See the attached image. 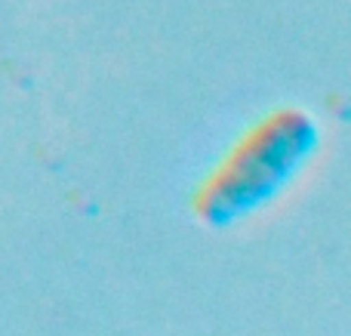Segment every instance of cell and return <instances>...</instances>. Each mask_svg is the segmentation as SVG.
<instances>
[{
	"label": "cell",
	"mask_w": 351,
	"mask_h": 336,
	"mask_svg": "<svg viewBox=\"0 0 351 336\" xmlns=\"http://www.w3.org/2000/svg\"><path fill=\"white\" fill-rule=\"evenodd\" d=\"M321 148V123L302 105H280L243 130L194 191V213L225 228L268 207Z\"/></svg>",
	"instance_id": "obj_1"
}]
</instances>
